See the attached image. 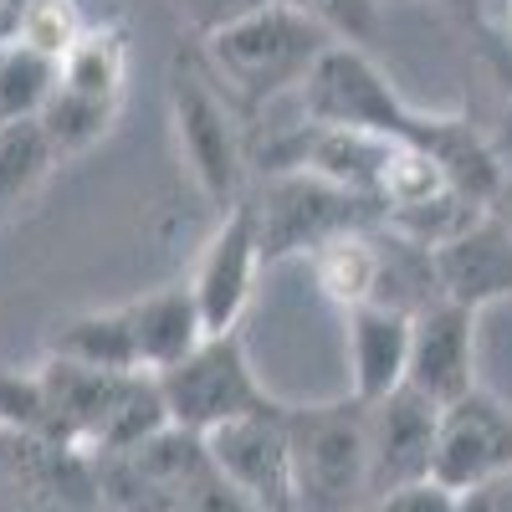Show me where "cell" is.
Returning a JSON list of instances; mask_svg holds the SVG:
<instances>
[{
    "label": "cell",
    "instance_id": "1",
    "mask_svg": "<svg viewBox=\"0 0 512 512\" xmlns=\"http://www.w3.org/2000/svg\"><path fill=\"white\" fill-rule=\"evenodd\" d=\"M328 47H338V41L323 26H313L308 16L287 11L277 0V6L256 11L251 21L210 36L200 62L241 113H256L277 103L282 93H303V82L328 57Z\"/></svg>",
    "mask_w": 512,
    "mask_h": 512
},
{
    "label": "cell",
    "instance_id": "2",
    "mask_svg": "<svg viewBox=\"0 0 512 512\" xmlns=\"http://www.w3.org/2000/svg\"><path fill=\"white\" fill-rule=\"evenodd\" d=\"M169 123H175V144L195 190L221 221L246 200V144L236 103L221 93V82L205 72L200 57H175L169 67Z\"/></svg>",
    "mask_w": 512,
    "mask_h": 512
},
{
    "label": "cell",
    "instance_id": "3",
    "mask_svg": "<svg viewBox=\"0 0 512 512\" xmlns=\"http://www.w3.org/2000/svg\"><path fill=\"white\" fill-rule=\"evenodd\" d=\"M287 436H292L297 512H359L369 502L364 405L354 395H338L323 405H292Z\"/></svg>",
    "mask_w": 512,
    "mask_h": 512
},
{
    "label": "cell",
    "instance_id": "4",
    "mask_svg": "<svg viewBox=\"0 0 512 512\" xmlns=\"http://www.w3.org/2000/svg\"><path fill=\"white\" fill-rule=\"evenodd\" d=\"M256 236H262V262L277 267L287 256H313L318 246L338 236H359L384 226V205L369 195H354L333 180H318L308 169L267 175L262 190H251Z\"/></svg>",
    "mask_w": 512,
    "mask_h": 512
},
{
    "label": "cell",
    "instance_id": "5",
    "mask_svg": "<svg viewBox=\"0 0 512 512\" xmlns=\"http://www.w3.org/2000/svg\"><path fill=\"white\" fill-rule=\"evenodd\" d=\"M297 108H303L308 123L318 128H364V134L395 139V144H425L441 113H420L410 108L395 82L384 77L364 47H328V57L313 67V77L297 93Z\"/></svg>",
    "mask_w": 512,
    "mask_h": 512
},
{
    "label": "cell",
    "instance_id": "6",
    "mask_svg": "<svg viewBox=\"0 0 512 512\" xmlns=\"http://www.w3.org/2000/svg\"><path fill=\"white\" fill-rule=\"evenodd\" d=\"M159 395H164L169 425L190 431V436H210L231 420L272 415L287 405L256 379L241 333H205L190 359L159 374Z\"/></svg>",
    "mask_w": 512,
    "mask_h": 512
},
{
    "label": "cell",
    "instance_id": "7",
    "mask_svg": "<svg viewBox=\"0 0 512 512\" xmlns=\"http://www.w3.org/2000/svg\"><path fill=\"white\" fill-rule=\"evenodd\" d=\"M123 82H128V41H123V31L118 26H88V36L57 62L52 98L36 118L62 159L93 149L113 128L118 103H123Z\"/></svg>",
    "mask_w": 512,
    "mask_h": 512
},
{
    "label": "cell",
    "instance_id": "8",
    "mask_svg": "<svg viewBox=\"0 0 512 512\" xmlns=\"http://www.w3.org/2000/svg\"><path fill=\"white\" fill-rule=\"evenodd\" d=\"M287 410L272 415H246L221 431L200 436L216 472L256 507V512H297V482H292V436H287Z\"/></svg>",
    "mask_w": 512,
    "mask_h": 512
},
{
    "label": "cell",
    "instance_id": "9",
    "mask_svg": "<svg viewBox=\"0 0 512 512\" xmlns=\"http://www.w3.org/2000/svg\"><path fill=\"white\" fill-rule=\"evenodd\" d=\"M436 431L441 405L415 395L410 384L390 400L364 405V451H369V502L400 487L436 482Z\"/></svg>",
    "mask_w": 512,
    "mask_h": 512
},
{
    "label": "cell",
    "instance_id": "10",
    "mask_svg": "<svg viewBox=\"0 0 512 512\" xmlns=\"http://www.w3.org/2000/svg\"><path fill=\"white\" fill-rule=\"evenodd\" d=\"M262 267H267L262 262V236H256V210H251V195H246L236 210H226V216L216 221L195 272L185 277L205 333H236Z\"/></svg>",
    "mask_w": 512,
    "mask_h": 512
},
{
    "label": "cell",
    "instance_id": "11",
    "mask_svg": "<svg viewBox=\"0 0 512 512\" xmlns=\"http://www.w3.org/2000/svg\"><path fill=\"white\" fill-rule=\"evenodd\" d=\"M512 466V405L497 400L492 390L461 395L456 405L441 410L436 431V482L446 492H472Z\"/></svg>",
    "mask_w": 512,
    "mask_h": 512
},
{
    "label": "cell",
    "instance_id": "12",
    "mask_svg": "<svg viewBox=\"0 0 512 512\" xmlns=\"http://www.w3.org/2000/svg\"><path fill=\"white\" fill-rule=\"evenodd\" d=\"M405 384L431 405H456L477 390V313L436 303L410 318V369Z\"/></svg>",
    "mask_w": 512,
    "mask_h": 512
},
{
    "label": "cell",
    "instance_id": "13",
    "mask_svg": "<svg viewBox=\"0 0 512 512\" xmlns=\"http://www.w3.org/2000/svg\"><path fill=\"white\" fill-rule=\"evenodd\" d=\"M431 256H436L441 303L482 313V308L502 303V297H512V231L492 216V210L477 226L451 236L446 246H436Z\"/></svg>",
    "mask_w": 512,
    "mask_h": 512
},
{
    "label": "cell",
    "instance_id": "14",
    "mask_svg": "<svg viewBox=\"0 0 512 512\" xmlns=\"http://www.w3.org/2000/svg\"><path fill=\"white\" fill-rule=\"evenodd\" d=\"M349 328V395L359 405H379L405 390L410 369V318L390 308H354L344 313Z\"/></svg>",
    "mask_w": 512,
    "mask_h": 512
},
{
    "label": "cell",
    "instance_id": "15",
    "mask_svg": "<svg viewBox=\"0 0 512 512\" xmlns=\"http://www.w3.org/2000/svg\"><path fill=\"white\" fill-rule=\"evenodd\" d=\"M128 308V328H134V354H139V374H164L175 369L180 359H190L205 338V323H200V308L190 297V282H169V287H154L144 297H134Z\"/></svg>",
    "mask_w": 512,
    "mask_h": 512
},
{
    "label": "cell",
    "instance_id": "16",
    "mask_svg": "<svg viewBox=\"0 0 512 512\" xmlns=\"http://www.w3.org/2000/svg\"><path fill=\"white\" fill-rule=\"evenodd\" d=\"M47 359H67V364H82V369H108V374H139L128 308H98V313L62 318L47 333Z\"/></svg>",
    "mask_w": 512,
    "mask_h": 512
},
{
    "label": "cell",
    "instance_id": "17",
    "mask_svg": "<svg viewBox=\"0 0 512 512\" xmlns=\"http://www.w3.org/2000/svg\"><path fill=\"white\" fill-rule=\"evenodd\" d=\"M313 282L333 308H369L379 292V231H359V236H338L328 246H318L308 256Z\"/></svg>",
    "mask_w": 512,
    "mask_h": 512
},
{
    "label": "cell",
    "instance_id": "18",
    "mask_svg": "<svg viewBox=\"0 0 512 512\" xmlns=\"http://www.w3.org/2000/svg\"><path fill=\"white\" fill-rule=\"evenodd\" d=\"M57 164H62V154L52 149L47 128H41L36 118L0 128V226H6L41 185H47V175Z\"/></svg>",
    "mask_w": 512,
    "mask_h": 512
},
{
    "label": "cell",
    "instance_id": "19",
    "mask_svg": "<svg viewBox=\"0 0 512 512\" xmlns=\"http://www.w3.org/2000/svg\"><path fill=\"white\" fill-rule=\"evenodd\" d=\"M57 82V62L36 57L26 47H0V128L41 118Z\"/></svg>",
    "mask_w": 512,
    "mask_h": 512
},
{
    "label": "cell",
    "instance_id": "20",
    "mask_svg": "<svg viewBox=\"0 0 512 512\" xmlns=\"http://www.w3.org/2000/svg\"><path fill=\"white\" fill-rule=\"evenodd\" d=\"M82 36H88V21H82L77 0H31L16 36H11V47H26L47 62H62Z\"/></svg>",
    "mask_w": 512,
    "mask_h": 512
},
{
    "label": "cell",
    "instance_id": "21",
    "mask_svg": "<svg viewBox=\"0 0 512 512\" xmlns=\"http://www.w3.org/2000/svg\"><path fill=\"white\" fill-rule=\"evenodd\" d=\"M0 436L16 441H52V405L41 390V374H21V369H0Z\"/></svg>",
    "mask_w": 512,
    "mask_h": 512
},
{
    "label": "cell",
    "instance_id": "22",
    "mask_svg": "<svg viewBox=\"0 0 512 512\" xmlns=\"http://www.w3.org/2000/svg\"><path fill=\"white\" fill-rule=\"evenodd\" d=\"M282 6L308 16L333 41H344V47H364L379 31V0H282Z\"/></svg>",
    "mask_w": 512,
    "mask_h": 512
},
{
    "label": "cell",
    "instance_id": "23",
    "mask_svg": "<svg viewBox=\"0 0 512 512\" xmlns=\"http://www.w3.org/2000/svg\"><path fill=\"white\" fill-rule=\"evenodd\" d=\"M175 6H180L185 26H190L200 41H210V36H221V31L251 21L256 11L277 6V0H175Z\"/></svg>",
    "mask_w": 512,
    "mask_h": 512
},
{
    "label": "cell",
    "instance_id": "24",
    "mask_svg": "<svg viewBox=\"0 0 512 512\" xmlns=\"http://www.w3.org/2000/svg\"><path fill=\"white\" fill-rule=\"evenodd\" d=\"M359 512H461V502H456V492H446L441 482H420V487L384 492V497L364 502Z\"/></svg>",
    "mask_w": 512,
    "mask_h": 512
},
{
    "label": "cell",
    "instance_id": "25",
    "mask_svg": "<svg viewBox=\"0 0 512 512\" xmlns=\"http://www.w3.org/2000/svg\"><path fill=\"white\" fill-rule=\"evenodd\" d=\"M456 502H461V512H512V466H507V472H497L492 482L461 492Z\"/></svg>",
    "mask_w": 512,
    "mask_h": 512
},
{
    "label": "cell",
    "instance_id": "26",
    "mask_svg": "<svg viewBox=\"0 0 512 512\" xmlns=\"http://www.w3.org/2000/svg\"><path fill=\"white\" fill-rule=\"evenodd\" d=\"M482 52H487L492 72L502 77V88H507V98H512V47H507V36H492V31H482Z\"/></svg>",
    "mask_w": 512,
    "mask_h": 512
},
{
    "label": "cell",
    "instance_id": "27",
    "mask_svg": "<svg viewBox=\"0 0 512 512\" xmlns=\"http://www.w3.org/2000/svg\"><path fill=\"white\" fill-rule=\"evenodd\" d=\"M492 216H497V221L512 231V175L502 180V190H497V200H492Z\"/></svg>",
    "mask_w": 512,
    "mask_h": 512
},
{
    "label": "cell",
    "instance_id": "28",
    "mask_svg": "<svg viewBox=\"0 0 512 512\" xmlns=\"http://www.w3.org/2000/svg\"><path fill=\"white\" fill-rule=\"evenodd\" d=\"M507 47H512V0H507Z\"/></svg>",
    "mask_w": 512,
    "mask_h": 512
}]
</instances>
